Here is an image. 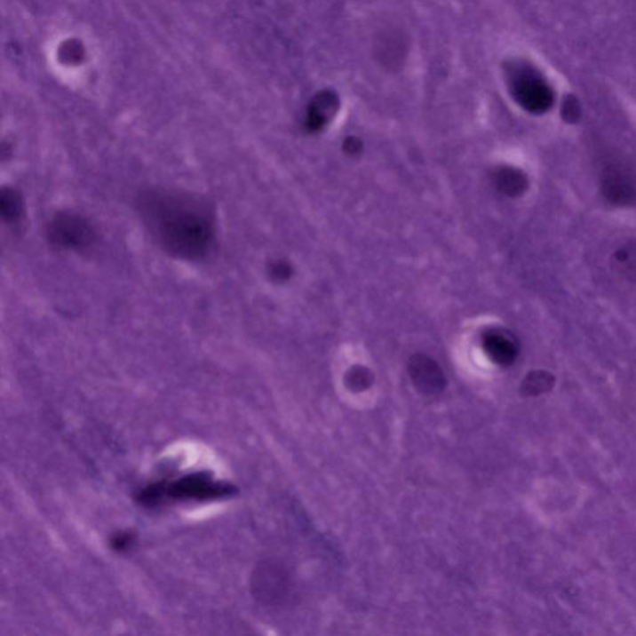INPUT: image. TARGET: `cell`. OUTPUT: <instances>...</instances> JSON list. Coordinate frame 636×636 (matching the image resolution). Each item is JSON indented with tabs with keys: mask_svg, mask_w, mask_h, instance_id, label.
<instances>
[{
	"mask_svg": "<svg viewBox=\"0 0 636 636\" xmlns=\"http://www.w3.org/2000/svg\"><path fill=\"white\" fill-rule=\"evenodd\" d=\"M149 233L168 254L201 260L214 244L215 218L205 199L178 190L154 188L137 202Z\"/></svg>",
	"mask_w": 636,
	"mask_h": 636,
	"instance_id": "obj_1",
	"label": "cell"
},
{
	"mask_svg": "<svg viewBox=\"0 0 636 636\" xmlns=\"http://www.w3.org/2000/svg\"><path fill=\"white\" fill-rule=\"evenodd\" d=\"M251 593L264 606H282L292 591L291 575L282 563L263 560L251 575Z\"/></svg>",
	"mask_w": 636,
	"mask_h": 636,
	"instance_id": "obj_2",
	"label": "cell"
},
{
	"mask_svg": "<svg viewBox=\"0 0 636 636\" xmlns=\"http://www.w3.org/2000/svg\"><path fill=\"white\" fill-rule=\"evenodd\" d=\"M49 242L64 250L83 251L95 242L96 232L83 215L56 214L46 227Z\"/></svg>",
	"mask_w": 636,
	"mask_h": 636,
	"instance_id": "obj_3",
	"label": "cell"
},
{
	"mask_svg": "<svg viewBox=\"0 0 636 636\" xmlns=\"http://www.w3.org/2000/svg\"><path fill=\"white\" fill-rule=\"evenodd\" d=\"M236 489L229 483L215 481L209 473H199L180 477L177 481L164 485V498L177 501H208L227 497Z\"/></svg>",
	"mask_w": 636,
	"mask_h": 636,
	"instance_id": "obj_4",
	"label": "cell"
},
{
	"mask_svg": "<svg viewBox=\"0 0 636 636\" xmlns=\"http://www.w3.org/2000/svg\"><path fill=\"white\" fill-rule=\"evenodd\" d=\"M513 92L526 110L545 112L553 102V93L545 81L529 68H521L513 76Z\"/></svg>",
	"mask_w": 636,
	"mask_h": 636,
	"instance_id": "obj_5",
	"label": "cell"
},
{
	"mask_svg": "<svg viewBox=\"0 0 636 636\" xmlns=\"http://www.w3.org/2000/svg\"><path fill=\"white\" fill-rule=\"evenodd\" d=\"M408 373L420 394L434 397L447 388L448 380L444 370L429 355L417 354L408 362Z\"/></svg>",
	"mask_w": 636,
	"mask_h": 636,
	"instance_id": "obj_6",
	"label": "cell"
},
{
	"mask_svg": "<svg viewBox=\"0 0 636 636\" xmlns=\"http://www.w3.org/2000/svg\"><path fill=\"white\" fill-rule=\"evenodd\" d=\"M604 192L613 202L626 204L636 196V180L622 167H612L604 173Z\"/></svg>",
	"mask_w": 636,
	"mask_h": 636,
	"instance_id": "obj_7",
	"label": "cell"
},
{
	"mask_svg": "<svg viewBox=\"0 0 636 636\" xmlns=\"http://www.w3.org/2000/svg\"><path fill=\"white\" fill-rule=\"evenodd\" d=\"M483 349L489 360L500 366L513 363L517 355V346L510 336L501 330H489L483 336Z\"/></svg>",
	"mask_w": 636,
	"mask_h": 636,
	"instance_id": "obj_8",
	"label": "cell"
},
{
	"mask_svg": "<svg viewBox=\"0 0 636 636\" xmlns=\"http://www.w3.org/2000/svg\"><path fill=\"white\" fill-rule=\"evenodd\" d=\"M495 184L506 195H519L526 188V178L514 168H500L495 173Z\"/></svg>",
	"mask_w": 636,
	"mask_h": 636,
	"instance_id": "obj_9",
	"label": "cell"
},
{
	"mask_svg": "<svg viewBox=\"0 0 636 636\" xmlns=\"http://www.w3.org/2000/svg\"><path fill=\"white\" fill-rule=\"evenodd\" d=\"M0 211H2L3 220L5 223L14 224L20 220L21 215L24 214V204L23 199L17 190L12 188L2 190Z\"/></svg>",
	"mask_w": 636,
	"mask_h": 636,
	"instance_id": "obj_10",
	"label": "cell"
},
{
	"mask_svg": "<svg viewBox=\"0 0 636 636\" xmlns=\"http://www.w3.org/2000/svg\"><path fill=\"white\" fill-rule=\"evenodd\" d=\"M373 373L367 367L354 366L345 377L346 386L351 392L367 391L373 385Z\"/></svg>",
	"mask_w": 636,
	"mask_h": 636,
	"instance_id": "obj_11",
	"label": "cell"
},
{
	"mask_svg": "<svg viewBox=\"0 0 636 636\" xmlns=\"http://www.w3.org/2000/svg\"><path fill=\"white\" fill-rule=\"evenodd\" d=\"M616 264L622 267L626 275L636 277V251L634 249H623L616 254Z\"/></svg>",
	"mask_w": 636,
	"mask_h": 636,
	"instance_id": "obj_12",
	"label": "cell"
},
{
	"mask_svg": "<svg viewBox=\"0 0 636 636\" xmlns=\"http://www.w3.org/2000/svg\"><path fill=\"white\" fill-rule=\"evenodd\" d=\"M270 275L277 282H283L291 276V266L285 261L279 260L270 265Z\"/></svg>",
	"mask_w": 636,
	"mask_h": 636,
	"instance_id": "obj_13",
	"label": "cell"
},
{
	"mask_svg": "<svg viewBox=\"0 0 636 636\" xmlns=\"http://www.w3.org/2000/svg\"><path fill=\"white\" fill-rule=\"evenodd\" d=\"M132 542L133 537L130 533H118L117 536L111 539V545L114 550L123 552L129 550L132 545Z\"/></svg>",
	"mask_w": 636,
	"mask_h": 636,
	"instance_id": "obj_14",
	"label": "cell"
},
{
	"mask_svg": "<svg viewBox=\"0 0 636 636\" xmlns=\"http://www.w3.org/2000/svg\"><path fill=\"white\" fill-rule=\"evenodd\" d=\"M345 148L349 155H355L360 152L361 143H358L357 139H351L349 141L346 142Z\"/></svg>",
	"mask_w": 636,
	"mask_h": 636,
	"instance_id": "obj_15",
	"label": "cell"
}]
</instances>
